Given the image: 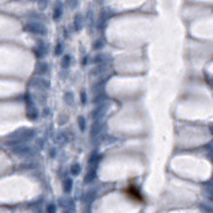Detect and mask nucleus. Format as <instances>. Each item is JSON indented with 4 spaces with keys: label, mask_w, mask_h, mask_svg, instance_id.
Instances as JSON below:
<instances>
[{
    "label": "nucleus",
    "mask_w": 213,
    "mask_h": 213,
    "mask_svg": "<svg viewBox=\"0 0 213 213\" xmlns=\"http://www.w3.org/2000/svg\"><path fill=\"white\" fill-rule=\"evenodd\" d=\"M27 116L30 120L35 121V120H37V117H39V112L35 107H28L27 108Z\"/></svg>",
    "instance_id": "obj_7"
},
{
    "label": "nucleus",
    "mask_w": 213,
    "mask_h": 213,
    "mask_svg": "<svg viewBox=\"0 0 213 213\" xmlns=\"http://www.w3.org/2000/svg\"><path fill=\"white\" fill-rule=\"evenodd\" d=\"M56 153H57V152H56V148H52V149H51V152H49L51 157H55V156H56Z\"/></svg>",
    "instance_id": "obj_23"
},
{
    "label": "nucleus",
    "mask_w": 213,
    "mask_h": 213,
    "mask_svg": "<svg viewBox=\"0 0 213 213\" xmlns=\"http://www.w3.org/2000/svg\"><path fill=\"white\" fill-rule=\"evenodd\" d=\"M37 6H39L40 10H44V8H47L48 2H37Z\"/></svg>",
    "instance_id": "obj_21"
},
{
    "label": "nucleus",
    "mask_w": 213,
    "mask_h": 213,
    "mask_svg": "<svg viewBox=\"0 0 213 213\" xmlns=\"http://www.w3.org/2000/svg\"><path fill=\"white\" fill-rule=\"evenodd\" d=\"M81 26H83V20H81V16H80V15H77V16H76V18H75V28H76V30H80V28H81Z\"/></svg>",
    "instance_id": "obj_14"
},
{
    "label": "nucleus",
    "mask_w": 213,
    "mask_h": 213,
    "mask_svg": "<svg viewBox=\"0 0 213 213\" xmlns=\"http://www.w3.org/2000/svg\"><path fill=\"white\" fill-rule=\"evenodd\" d=\"M45 53H47V45L41 41V40H39V41H37V45L34 48V55H35L37 59H41Z\"/></svg>",
    "instance_id": "obj_5"
},
{
    "label": "nucleus",
    "mask_w": 213,
    "mask_h": 213,
    "mask_svg": "<svg viewBox=\"0 0 213 213\" xmlns=\"http://www.w3.org/2000/svg\"><path fill=\"white\" fill-rule=\"evenodd\" d=\"M95 196H96V192L93 189H91V191H88L85 196H84V199H83V201L85 203V204H89L93 201V199H95Z\"/></svg>",
    "instance_id": "obj_9"
},
{
    "label": "nucleus",
    "mask_w": 213,
    "mask_h": 213,
    "mask_svg": "<svg viewBox=\"0 0 213 213\" xmlns=\"http://www.w3.org/2000/svg\"><path fill=\"white\" fill-rule=\"evenodd\" d=\"M63 188H64V192H65V193H69V192L72 191V180H71L69 177L64 179V181H63Z\"/></svg>",
    "instance_id": "obj_11"
},
{
    "label": "nucleus",
    "mask_w": 213,
    "mask_h": 213,
    "mask_svg": "<svg viewBox=\"0 0 213 213\" xmlns=\"http://www.w3.org/2000/svg\"><path fill=\"white\" fill-rule=\"evenodd\" d=\"M87 61H88V59H87V57H84V60H83V64H84V65L87 64Z\"/></svg>",
    "instance_id": "obj_24"
},
{
    "label": "nucleus",
    "mask_w": 213,
    "mask_h": 213,
    "mask_svg": "<svg viewBox=\"0 0 213 213\" xmlns=\"http://www.w3.org/2000/svg\"><path fill=\"white\" fill-rule=\"evenodd\" d=\"M61 4L57 3V6L55 7V11H53V19L55 20H59L60 19V16H61Z\"/></svg>",
    "instance_id": "obj_12"
},
{
    "label": "nucleus",
    "mask_w": 213,
    "mask_h": 213,
    "mask_svg": "<svg viewBox=\"0 0 213 213\" xmlns=\"http://www.w3.org/2000/svg\"><path fill=\"white\" fill-rule=\"evenodd\" d=\"M31 87H34L36 88V89H40V91H45L49 88V81L48 80H44L41 77H34V79H31Z\"/></svg>",
    "instance_id": "obj_4"
},
{
    "label": "nucleus",
    "mask_w": 213,
    "mask_h": 213,
    "mask_svg": "<svg viewBox=\"0 0 213 213\" xmlns=\"http://www.w3.org/2000/svg\"><path fill=\"white\" fill-rule=\"evenodd\" d=\"M80 100H81V103L83 104H85L87 103V93H85V92H81V93H80Z\"/></svg>",
    "instance_id": "obj_20"
},
{
    "label": "nucleus",
    "mask_w": 213,
    "mask_h": 213,
    "mask_svg": "<svg viewBox=\"0 0 213 213\" xmlns=\"http://www.w3.org/2000/svg\"><path fill=\"white\" fill-rule=\"evenodd\" d=\"M11 151L19 157H31V156H34L32 149L26 144H12Z\"/></svg>",
    "instance_id": "obj_2"
},
{
    "label": "nucleus",
    "mask_w": 213,
    "mask_h": 213,
    "mask_svg": "<svg viewBox=\"0 0 213 213\" xmlns=\"http://www.w3.org/2000/svg\"><path fill=\"white\" fill-rule=\"evenodd\" d=\"M68 6L72 7V8H75V7L79 6V3H77V2H68Z\"/></svg>",
    "instance_id": "obj_22"
},
{
    "label": "nucleus",
    "mask_w": 213,
    "mask_h": 213,
    "mask_svg": "<svg viewBox=\"0 0 213 213\" xmlns=\"http://www.w3.org/2000/svg\"><path fill=\"white\" fill-rule=\"evenodd\" d=\"M104 112H105V105H104V104H100V105L93 111V117H95V119L101 117Z\"/></svg>",
    "instance_id": "obj_10"
},
{
    "label": "nucleus",
    "mask_w": 213,
    "mask_h": 213,
    "mask_svg": "<svg viewBox=\"0 0 213 213\" xmlns=\"http://www.w3.org/2000/svg\"><path fill=\"white\" fill-rule=\"evenodd\" d=\"M35 136V132L32 129H28V128H20V129L15 131L14 133H11L8 136V145H12V144H24L27 141L32 140V137Z\"/></svg>",
    "instance_id": "obj_1"
},
{
    "label": "nucleus",
    "mask_w": 213,
    "mask_h": 213,
    "mask_svg": "<svg viewBox=\"0 0 213 213\" xmlns=\"http://www.w3.org/2000/svg\"><path fill=\"white\" fill-rule=\"evenodd\" d=\"M61 53H63V44L61 43H57V45H56V48H55V55L59 56V55H61Z\"/></svg>",
    "instance_id": "obj_18"
},
{
    "label": "nucleus",
    "mask_w": 213,
    "mask_h": 213,
    "mask_svg": "<svg viewBox=\"0 0 213 213\" xmlns=\"http://www.w3.org/2000/svg\"><path fill=\"white\" fill-rule=\"evenodd\" d=\"M67 136H65V132H59L57 135L55 136V143L57 144V145H63L64 143H67Z\"/></svg>",
    "instance_id": "obj_8"
},
{
    "label": "nucleus",
    "mask_w": 213,
    "mask_h": 213,
    "mask_svg": "<svg viewBox=\"0 0 213 213\" xmlns=\"http://www.w3.org/2000/svg\"><path fill=\"white\" fill-rule=\"evenodd\" d=\"M64 213H72L71 211H65V212H64Z\"/></svg>",
    "instance_id": "obj_25"
},
{
    "label": "nucleus",
    "mask_w": 213,
    "mask_h": 213,
    "mask_svg": "<svg viewBox=\"0 0 213 213\" xmlns=\"http://www.w3.org/2000/svg\"><path fill=\"white\" fill-rule=\"evenodd\" d=\"M64 101H65L68 105H72V104H73V95H72L71 92H67V93L64 95Z\"/></svg>",
    "instance_id": "obj_13"
},
{
    "label": "nucleus",
    "mask_w": 213,
    "mask_h": 213,
    "mask_svg": "<svg viewBox=\"0 0 213 213\" xmlns=\"http://www.w3.org/2000/svg\"><path fill=\"white\" fill-rule=\"evenodd\" d=\"M47 213H56V205L55 204H49L47 207Z\"/></svg>",
    "instance_id": "obj_19"
},
{
    "label": "nucleus",
    "mask_w": 213,
    "mask_h": 213,
    "mask_svg": "<svg viewBox=\"0 0 213 213\" xmlns=\"http://www.w3.org/2000/svg\"><path fill=\"white\" fill-rule=\"evenodd\" d=\"M49 72V65H48V63H44V61H40L36 64L35 67V75H45Z\"/></svg>",
    "instance_id": "obj_6"
},
{
    "label": "nucleus",
    "mask_w": 213,
    "mask_h": 213,
    "mask_svg": "<svg viewBox=\"0 0 213 213\" xmlns=\"http://www.w3.org/2000/svg\"><path fill=\"white\" fill-rule=\"evenodd\" d=\"M77 123H79V128H80V129H81V131L85 129V120H84V117H81V116L77 117Z\"/></svg>",
    "instance_id": "obj_17"
},
{
    "label": "nucleus",
    "mask_w": 213,
    "mask_h": 213,
    "mask_svg": "<svg viewBox=\"0 0 213 213\" xmlns=\"http://www.w3.org/2000/svg\"><path fill=\"white\" fill-rule=\"evenodd\" d=\"M69 64H71V56H69V55L64 56L63 60H61V67L67 68V67H69Z\"/></svg>",
    "instance_id": "obj_15"
},
{
    "label": "nucleus",
    "mask_w": 213,
    "mask_h": 213,
    "mask_svg": "<svg viewBox=\"0 0 213 213\" xmlns=\"http://www.w3.org/2000/svg\"><path fill=\"white\" fill-rule=\"evenodd\" d=\"M26 30L28 32H31V34L34 35H39V36H43L47 34V27L44 26V24L39 23V22H30L26 24Z\"/></svg>",
    "instance_id": "obj_3"
},
{
    "label": "nucleus",
    "mask_w": 213,
    "mask_h": 213,
    "mask_svg": "<svg viewBox=\"0 0 213 213\" xmlns=\"http://www.w3.org/2000/svg\"><path fill=\"white\" fill-rule=\"evenodd\" d=\"M80 169H81V168H80L79 164H73V165L71 167V173L73 176H77L80 173Z\"/></svg>",
    "instance_id": "obj_16"
}]
</instances>
